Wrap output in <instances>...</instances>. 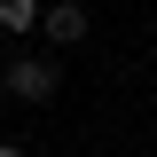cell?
<instances>
[{
    "instance_id": "6da1fadb",
    "label": "cell",
    "mask_w": 157,
    "mask_h": 157,
    "mask_svg": "<svg viewBox=\"0 0 157 157\" xmlns=\"http://www.w3.org/2000/svg\"><path fill=\"white\" fill-rule=\"evenodd\" d=\"M0 86H8V102H55L63 63L55 55H8V63H0Z\"/></svg>"
},
{
    "instance_id": "7a4b0ae2",
    "label": "cell",
    "mask_w": 157,
    "mask_h": 157,
    "mask_svg": "<svg viewBox=\"0 0 157 157\" xmlns=\"http://www.w3.org/2000/svg\"><path fill=\"white\" fill-rule=\"evenodd\" d=\"M39 39H47V47H78V39H86V8H78V0H47V8H39Z\"/></svg>"
},
{
    "instance_id": "3957f363",
    "label": "cell",
    "mask_w": 157,
    "mask_h": 157,
    "mask_svg": "<svg viewBox=\"0 0 157 157\" xmlns=\"http://www.w3.org/2000/svg\"><path fill=\"white\" fill-rule=\"evenodd\" d=\"M39 8H47V0H0V39L24 47V39L39 32Z\"/></svg>"
},
{
    "instance_id": "277c9868",
    "label": "cell",
    "mask_w": 157,
    "mask_h": 157,
    "mask_svg": "<svg viewBox=\"0 0 157 157\" xmlns=\"http://www.w3.org/2000/svg\"><path fill=\"white\" fill-rule=\"evenodd\" d=\"M0 157H24V149H16V141H0Z\"/></svg>"
},
{
    "instance_id": "5b68a950",
    "label": "cell",
    "mask_w": 157,
    "mask_h": 157,
    "mask_svg": "<svg viewBox=\"0 0 157 157\" xmlns=\"http://www.w3.org/2000/svg\"><path fill=\"white\" fill-rule=\"evenodd\" d=\"M0 102H8V86H0Z\"/></svg>"
},
{
    "instance_id": "8992f818",
    "label": "cell",
    "mask_w": 157,
    "mask_h": 157,
    "mask_svg": "<svg viewBox=\"0 0 157 157\" xmlns=\"http://www.w3.org/2000/svg\"><path fill=\"white\" fill-rule=\"evenodd\" d=\"M0 63H8V55H0Z\"/></svg>"
}]
</instances>
